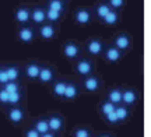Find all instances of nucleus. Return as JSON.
Segmentation results:
<instances>
[{"mask_svg":"<svg viewBox=\"0 0 151 137\" xmlns=\"http://www.w3.org/2000/svg\"><path fill=\"white\" fill-rule=\"evenodd\" d=\"M52 82H53V84H52V93H53V95H56V97H62V98H63V94H65L67 80L60 78V80H55V81H52Z\"/></svg>","mask_w":151,"mask_h":137,"instance_id":"dca6fc26","label":"nucleus"},{"mask_svg":"<svg viewBox=\"0 0 151 137\" xmlns=\"http://www.w3.org/2000/svg\"><path fill=\"white\" fill-rule=\"evenodd\" d=\"M62 1H65V3H66V1H69V0H62Z\"/></svg>","mask_w":151,"mask_h":137,"instance_id":"c9c22d12","label":"nucleus"},{"mask_svg":"<svg viewBox=\"0 0 151 137\" xmlns=\"http://www.w3.org/2000/svg\"><path fill=\"white\" fill-rule=\"evenodd\" d=\"M35 37H37V31L34 29L29 24L27 25H20L18 31H17V39L21 42V44H31L35 41Z\"/></svg>","mask_w":151,"mask_h":137,"instance_id":"7ed1b4c3","label":"nucleus"},{"mask_svg":"<svg viewBox=\"0 0 151 137\" xmlns=\"http://www.w3.org/2000/svg\"><path fill=\"white\" fill-rule=\"evenodd\" d=\"M123 55H124V52L119 50L118 48H115L112 44L108 45V46H105V49H104V52H102L104 59L108 62V63H118V62L122 60Z\"/></svg>","mask_w":151,"mask_h":137,"instance_id":"39448f33","label":"nucleus"},{"mask_svg":"<svg viewBox=\"0 0 151 137\" xmlns=\"http://www.w3.org/2000/svg\"><path fill=\"white\" fill-rule=\"evenodd\" d=\"M137 101V94L134 90H123L122 91V102H124L126 105H133Z\"/></svg>","mask_w":151,"mask_h":137,"instance_id":"a211bd4d","label":"nucleus"},{"mask_svg":"<svg viewBox=\"0 0 151 137\" xmlns=\"http://www.w3.org/2000/svg\"><path fill=\"white\" fill-rule=\"evenodd\" d=\"M14 20H16L20 25H27V24H29V20H31V9L27 7V6L17 7L16 13H14Z\"/></svg>","mask_w":151,"mask_h":137,"instance_id":"6e6552de","label":"nucleus"},{"mask_svg":"<svg viewBox=\"0 0 151 137\" xmlns=\"http://www.w3.org/2000/svg\"><path fill=\"white\" fill-rule=\"evenodd\" d=\"M101 137H109V136H101Z\"/></svg>","mask_w":151,"mask_h":137,"instance_id":"e433bc0d","label":"nucleus"},{"mask_svg":"<svg viewBox=\"0 0 151 137\" xmlns=\"http://www.w3.org/2000/svg\"><path fill=\"white\" fill-rule=\"evenodd\" d=\"M3 69L9 77V81H18V78L21 76L22 67L17 66V65H6V66H3Z\"/></svg>","mask_w":151,"mask_h":137,"instance_id":"4468645a","label":"nucleus"},{"mask_svg":"<svg viewBox=\"0 0 151 137\" xmlns=\"http://www.w3.org/2000/svg\"><path fill=\"white\" fill-rule=\"evenodd\" d=\"M111 10H112V9L108 6V3H106V1H101V3H98V4L95 6V10H94V11H95V16H97L99 20H102L104 17L106 16Z\"/></svg>","mask_w":151,"mask_h":137,"instance_id":"aec40b11","label":"nucleus"},{"mask_svg":"<svg viewBox=\"0 0 151 137\" xmlns=\"http://www.w3.org/2000/svg\"><path fill=\"white\" fill-rule=\"evenodd\" d=\"M9 119L13 123H20L24 119V110L20 109V108H11L9 110Z\"/></svg>","mask_w":151,"mask_h":137,"instance_id":"4be33fe9","label":"nucleus"},{"mask_svg":"<svg viewBox=\"0 0 151 137\" xmlns=\"http://www.w3.org/2000/svg\"><path fill=\"white\" fill-rule=\"evenodd\" d=\"M73 70L78 77H87L94 73V63H92L91 57H78L76 59L74 63H73Z\"/></svg>","mask_w":151,"mask_h":137,"instance_id":"f257e3e1","label":"nucleus"},{"mask_svg":"<svg viewBox=\"0 0 151 137\" xmlns=\"http://www.w3.org/2000/svg\"><path fill=\"white\" fill-rule=\"evenodd\" d=\"M78 91H80V88L78 85L73 81H67L66 84V90H65V94H63V98L66 99H74L77 95H78Z\"/></svg>","mask_w":151,"mask_h":137,"instance_id":"2eb2a0df","label":"nucleus"},{"mask_svg":"<svg viewBox=\"0 0 151 137\" xmlns=\"http://www.w3.org/2000/svg\"><path fill=\"white\" fill-rule=\"evenodd\" d=\"M45 7H46V9H50V10L58 11L60 14H63L66 11V3L62 1V0H46Z\"/></svg>","mask_w":151,"mask_h":137,"instance_id":"f3484780","label":"nucleus"},{"mask_svg":"<svg viewBox=\"0 0 151 137\" xmlns=\"http://www.w3.org/2000/svg\"><path fill=\"white\" fill-rule=\"evenodd\" d=\"M115 108H116V105L112 104V102H109V101H106V102H104V104H102L101 110H102L104 115H108V113H111V112H113V110H115Z\"/></svg>","mask_w":151,"mask_h":137,"instance_id":"c85d7f7f","label":"nucleus"},{"mask_svg":"<svg viewBox=\"0 0 151 137\" xmlns=\"http://www.w3.org/2000/svg\"><path fill=\"white\" fill-rule=\"evenodd\" d=\"M38 35H39L43 41H52V39L56 38V35H58V29H56V27H55V24L45 22V24H42V25H39Z\"/></svg>","mask_w":151,"mask_h":137,"instance_id":"423d86ee","label":"nucleus"},{"mask_svg":"<svg viewBox=\"0 0 151 137\" xmlns=\"http://www.w3.org/2000/svg\"><path fill=\"white\" fill-rule=\"evenodd\" d=\"M0 102L1 104H9V93L0 85Z\"/></svg>","mask_w":151,"mask_h":137,"instance_id":"7c9ffc66","label":"nucleus"},{"mask_svg":"<svg viewBox=\"0 0 151 137\" xmlns=\"http://www.w3.org/2000/svg\"><path fill=\"white\" fill-rule=\"evenodd\" d=\"M31 24H35V25H42L46 22V17H45V7H41V6H37L31 9V20H29Z\"/></svg>","mask_w":151,"mask_h":137,"instance_id":"f8f14e48","label":"nucleus"},{"mask_svg":"<svg viewBox=\"0 0 151 137\" xmlns=\"http://www.w3.org/2000/svg\"><path fill=\"white\" fill-rule=\"evenodd\" d=\"M84 49H86L87 55L90 57H98V56H102V52L105 49V44L101 39L91 38L84 44Z\"/></svg>","mask_w":151,"mask_h":137,"instance_id":"f03ea898","label":"nucleus"},{"mask_svg":"<svg viewBox=\"0 0 151 137\" xmlns=\"http://www.w3.org/2000/svg\"><path fill=\"white\" fill-rule=\"evenodd\" d=\"M55 76H56V71L52 66L49 65H42L41 66V70H39V76H38V80L43 84H49L55 80Z\"/></svg>","mask_w":151,"mask_h":137,"instance_id":"9d476101","label":"nucleus"},{"mask_svg":"<svg viewBox=\"0 0 151 137\" xmlns=\"http://www.w3.org/2000/svg\"><path fill=\"white\" fill-rule=\"evenodd\" d=\"M34 129H35L39 134H45V133H48L49 132L48 121H45V119H39V121H37V123L34 125Z\"/></svg>","mask_w":151,"mask_h":137,"instance_id":"393cba45","label":"nucleus"},{"mask_svg":"<svg viewBox=\"0 0 151 137\" xmlns=\"http://www.w3.org/2000/svg\"><path fill=\"white\" fill-rule=\"evenodd\" d=\"M41 137H55V134L53 133H45V134H41Z\"/></svg>","mask_w":151,"mask_h":137,"instance_id":"f704fd0d","label":"nucleus"},{"mask_svg":"<svg viewBox=\"0 0 151 137\" xmlns=\"http://www.w3.org/2000/svg\"><path fill=\"white\" fill-rule=\"evenodd\" d=\"M25 137H41V134L35 130V129H29L25 132Z\"/></svg>","mask_w":151,"mask_h":137,"instance_id":"72a5a7b5","label":"nucleus"},{"mask_svg":"<svg viewBox=\"0 0 151 137\" xmlns=\"http://www.w3.org/2000/svg\"><path fill=\"white\" fill-rule=\"evenodd\" d=\"M45 7V6H43ZM62 16L63 14H60L58 11L55 10H50V9H46L45 7V17H46V22H50V24H56V22H59L62 20Z\"/></svg>","mask_w":151,"mask_h":137,"instance_id":"412c9836","label":"nucleus"},{"mask_svg":"<svg viewBox=\"0 0 151 137\" xmlns=\"http://www.w3.org/2000/svg\"><path fill=\"white\" fill-rule=\"evenodd\" d=\"M105 118H106V121H108L109 123H116V122H119L116 115H115V110L111 112V113H108V115H105Z\"/></svg>","mask_w":151,"mask_h":137,"instance_id":"473e14b6","label":"nucleus"},{"mask_svg":"<svg viewBox=\"0 0 151 137\" xmlns=\"http://www.w3.org/2000/svg\"><path fill=\"white\" fill-rule=\"evenodd\" d=\"M48 126H49V130L58 132V130H60L62 126H63V121L60 119L59 116H52V118L48 119Z\"/></svg>","mask_w":151,"mask_h":137,"instance_id":"b1692460","label":"nucleus"},{"mask_svg":"<svg viewBox=\"0 0 151 137\" xmlns=\"http://www.w3.org/2000/svg\"><path fill=\"white\" fill-rule=\"evenodd\" d=\"M41 63L38 62H28L25 66L22 67V71L27 78L29 80H38V76H39V70H41Z\"/></svg>","mask_w":151,"mask_h":137,"instance_id":"9b49d317","label":"nucleus"},{"mask_svg":"<svg viewBox=\"0 0 151 137\" xmlns=\"http://www.w3.org/2000/svg\"><path fill=\"white\" fill-rule=\"evenodd\" d=\"M62 53L65 56L66 59H69V60H76V59H78L81 56V45L77 44V42H66L63 45V48H62Z\"/></svg>","mask_w":151,"mask_h":137,"instance_id":"20e7f679","label":"nucleus"},{"mask_svg":"<svg viewBox=\"0 0 151 137\" xmlns=\"http://www.w3.org/2000/svg\"><path fill=\"white\" fill-rule=\"evenodd\" d=\"M1 87L4 88L7 93H17V91H20V82L18 81H9L6 82L4 85H1Z\"/></svg>","mask_w":151,"mask_h":137,"instance_id":"a878e982","label":"nucleus"},{"mask_svg":"<svg viewBox=\"0 0 151 137\" xmlns=\"http://www.w3.org/2000/svg\"><path fill=\"white\" fill-rule=\"evenodd\" d=\"M74 137H91L87 129H77L74 132Z\"/></svg>","mask_w":151,"mask_h":137,"instance_id":"2f4dec72","label":"nucleus"},{"mask_svg":"<svg viewBox=\"0 0 151 137\" xmlns=\"http://www.w3.org/2000/svg\"><path fill=\"white\" fill-rule=\"evenodd\" d=\"M115 115L118 118V121H124L129 116V110L126 109L124 106H116L115 108Z\"/></svg>","mask_w":151,"mask_h":137,"instance_id":"bb28decb","label":"nucleus"},{"mask_svg":"<svg viewBox=\"0 0 151 137\" xmlns=\"http://www.w3.org/2000/svg\"><path fill=\"white\" fill-rule=\"evenodd\" d=\"M119 11L118 10H111L106 16L102 18V22L105 25H116L119 21Z\"/></svg>","mask_w":151,"mask_h":137,"instance_id":"6ab92c4d","label":"nucleus"},{"mask_svg":"<svg viewBox=\"0 0 151 137\" xmlns=\"http://www.w3.org/2000/svg\"><path fill=\"white\" fill-rule=\"evenodd\" d=\"M83 87L88 93H95L101 87V78L98 76H94V74L83 77Z\"/></svg>","mask_w":151,"mask_h":137,"instance_id":"1a4fd4ad","label":"nucleus"},{"mask_svg":"<svg viewBox=\"0 0 151 137\" xmlns=\"http://www.w3.org/2000/svg\"><path fill=\"white\" fill-rule=\"evenodd\" d=\"M108 101L115 105L120 104V102H122V90H120V88H112V90H109Z\"/></svg>","mask_w":151,"mask_h":137,"instance_id":"5701e85b","label":"nucleus"},{"mask_svg":"<svg viewBox=\"0 0 151 137\" xmlns=\"http://www.w3.org/2000/svg\"><path fill=\"white\" fill-rule=\"evenodd\" d=\"M92 20V13L88 9H78L74 11V21L80 25H87Z\"/></svg>","mask_w":151,"mask_h":137,"instance_id":"ddd939ff","label":"nucleus"},{"mask_svg":"<svg viewBox=\"0 0 151 137\" xmlns=\"http://www.w3.org/2000/svg\"><path fill=\"white\" fill-rule=\"evenodd\" d=\"M124 1H126V0H106L108 6L112 9V10H119V9H122L124 6Z\"/></svg>","mask_w":151,"mask_h":137,"instance_id":"cd10ccee","label":"nucleus"},{"mask_svg":"<svg viewBox=\"0 0 151 137\" xmlns=\"http://www.w3.org/2000/svg\"><path fill=\"white\" fill-rule=\"evenodd\" d=\"M20 99H21V93H20V91L9 94V104L16 105V104H18V102H20Z\"/></svg>","mask_w":151,"mask_h":137,"instance_id":"c756f323","label":"nucleus"},{"mask_svg":"<svg viewBox=\"0 0 151 137\" xmlns=\"http://www.w3.org/2000/svg\"><path fill=\"white\" fill-rule=\"evenodd\" d=\"M112 45L115 48H118L119 50H122V52H126V50L130 49V46H132V38L129 37V34L126 32H119L115 39H113Z\"/></svg>","mask_w":151,"mask_h":137,"instance_id":"0eeeda50","label":"nucleus"}]
</instances>
